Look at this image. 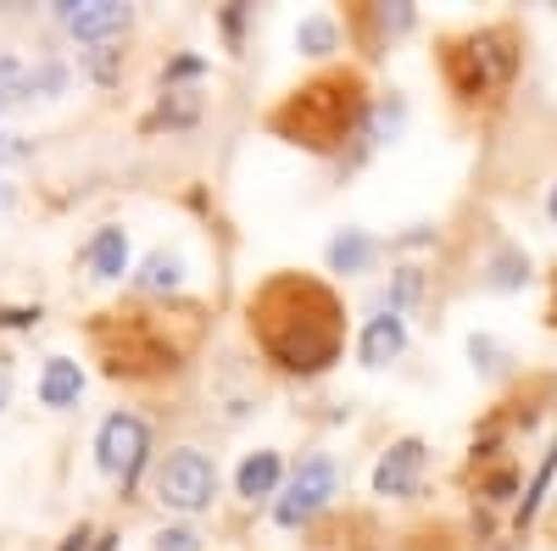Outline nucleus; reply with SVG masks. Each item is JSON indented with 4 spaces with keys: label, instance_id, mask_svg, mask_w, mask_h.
<instances>
[{
    "label": "nucleus",
    "instance_id": "nucleus-17",
    "mask_svg": "<svg viewBox=\"0 0 557 551\" xmlns=\"http://www.w3.org/2000/svg\"><path fill=\"white\" fill-rule=\"evenodd\" d=\"M469 351H474V362H480V367H496V362H491V356H496V346H491V340H480V335H474V340H469Z\"/></svg>",
    "mask_w": 557,
    "mask_h": 551
},
{
    "label": "nucleus",
    "instance_id": "nucleus-11",
    "mask_svg": "<svg viewBox=\"0 0 557 551\" xmlns=\"http://www.w3.org/2000/svg\"><path fill=\"white\" fill-rule=\"evenodd\" d=\"M235 485H240V496H268L273 485H278V456L273 451H257V456H246L240 463V474H235Z\"/></svg>",
    "mask_w": 557,
    "mask_h": 551
},
{
    "label": "nucleus",
    "instance_id": "nucleus-6",
    "mask_svg": "<svg viewBox=\"0 0 557 551\" xmlns=\"http://www.w3.org/2000/svg\"><path fill=\"white\" fill-rule=\"evenodd\" d=\"M62 17H67V28H73L84 45H101V39H112V34L128 28V7H123V0H89V7H62Z\"/></svg>",
    "mask_w": 557,
    "mask_h": 551
},
{
    "label": "nucleus",
    "instance_id": "nucleus-8",
    "mask_svg": "<svg viewBox=\"0 0 557 551\" xmlns=\"http://www.w3.org/2000/svg\"><path fill=\"white\" fill-rule=\"evenodd\" d=\"M401 346H407L401 317H396V312H385V317H374V324L362 329V340H357V356H362L368 367H385V362H396V356H401Z\"/></svg>",
    "mask_w": 557,
    "mask_h": 551
},
{
    "label": "nucleus",
    "instance_id": "nucleus-12",
    "mask_svg": "<svg viewBox=\"0 0 557 551\" xmlns=\"http://www.w3.org/2000/svg\"><path fill=\"white\" fill-rule=\"evenodd\" d=\"M368 256H374V240L357 235V228H346V235L330 246V267L335 273H357V267H368Z\"/></svg>",
    "mask_w": 557,
    "mask_h": 551
},
{
    "label": "nucleus",
    "instance_id": "nucleus-16",
    "mask_svg": "<svg viewBox=\"0 0 557 551\" xmlns=\"http://www.w3.org/2000/svg\"><path fill=\"white\" fill-rule=\"evenodd\" d=\"M157 551H196V535L190 529H162L157 535Z\"/></svg>",
    "mask_w": 557,
    "mask_h": 551
},
{
    "label": "nucleus",
    "instance_id": "nucleus-5",
    "mask_svg": "<svg viewBox=\"0 0 557 551\" xmlns=\"http://www.w3.org/2000/svg\"><path fill=\"white\" fill-rule=\"evenodd\" d=\"M335 479H341V474H335V463H330V456H312V463H301V468H296V479H290V496L273 508V518L285 524V529L307 524V518L323 508V501L335 496Z\"/></svg>",
    "mask_w": 557,
    "mask_h": 551
},
{
    "label": "nucleus",
    "instance_id": "nucleus-20",
    "mask_svg": "<svg viewBox=\"0 0 557 551\" xmlns=\"http://www.w3.org/2000/svg\"><path fill=\"white\" fill-rule=\"evenodd\" d=\"M12 206V190H7V184H0V212H7Z\"/></svg>",
    "mask_w": 557,
    "mask_h": 551
},
{
    "label": "nucleus",
    "instance_id": "nucleus-2",
    "mask_svg": "<svg viewBox=\"0 0 557 551\" xmlns=\"http://www.w3.org/2000/svg\"><path fill=\"white\" fill-rule=\"evenodd\" d=\"M351 123H357V78H341V73L296 89L290 107H278V117H273L278 134H290V140H301L312 151L341 146Z\"/></svg>",
    "mask_w": 557,
    "mask_h": 551
},
{
    "label": "nucleus",
    "instance_id": "nucleus-18",
    "mask_svg": "<svg viewBox=\"0 0 557 551\" xmlns=\"http://www.w3.org/2000/svg\"><path fill=\"white\" fill-rule=\"evenodd\" d=\"M12 401V385H7V374H0V406H7Z\"/></svg>",
    "mask_w": 557,
    "mask_h": 551
},
{
    "label": "nucleus",
    "instance_id": "nucleus-15",
    "mask_svg": "<svg viewBox=\"0 0 557 551\" xmlns=\"http://www.w3.org/2000/svg\"><path fill=\"white\" fill-rule=\"evenodd\" d=\"M524 273H530V262H524L519 251H502V256H496V273H491V285H496V290H519Z\"/></svg>",
    "mask_w": 557,
    "mask_h": 551
},
{
    "label": "nucleus",
    "instance_id": "nucleus-7",
    "mask_svg": "<svg viewBox=\"0 0 557 551\" xmlns=\"http://www.w3.org/2000/svg\"><path fill=\"white\" fill-rule=\"evenodd\" d=\"M418 468H424V446L401 440V446L385 451V463L374 468V490H380V496H407V490L418 485Z\"/></svg>",
    "mask_w": 557,
    "mask_h": 551
},
{
    "label": "nucleus",
    "instance_id": "nucleus-3",
    "mask_svg": "<svg viewBox=\"0 0 557 551\" xmlns=\"http://www.w3.org/2000/svg\"><path fill=\"white\" fill-rule=\"evenodd\" d=\"M212 490H218V474H212V463L201 451H173L162 463V474H157V496L178 513H201L212 501Z\"/></svg>",
    "mask_w": 557,
    "mask_h": 551
},
{
    "label": "nucleus",
    "instance_id": "nucleus-10",
    "mask_svg": "<svg viewBox=\"0 0 557 551\" xmlns=\"http://www.w3.org/2000/svg\"><path fill=\"white\" fill-rule=\"evenodd\" d=\"M89 267H96V279H123V267H128V235L123 228H101V235L89 240Z\"/></svg>",
    "mask_w": 557,
    "mask_h": 551
},
{
    "label": "nucleus",
    "instance_id": "nucleus-9",
    "mask_svg": "<svg viewBox=\"0 0 557 551\" xmlns=\"http://www.w3.org/2000/svg\"><path fill=\"white\" fill-rule=\"evenodd\" d=\"M78 390H84V374H78L73 356H51V362H45V374H39V401L45 406H73Z\"/></svg>",
    "mask_w": 557,
    "mask_h": 551
},
{
    "label": "nucleus",
    "instance_id": "nucleus-1",
    "mask_svg": "<svg viewBox=\"0 0 557 551\" xmlns=\"http://www.w3.org/2000/svg\"><path fill=\"white\" fill-rule=\"evenodd\" d=\"M251 329L273 362L312 374V367L335 362L341 351V306L312 279H273L251 301Z\"/></svg>",
    "mask_w": 557,
    "mask_h": 551
},
{
    "label": "nucleus",
    "instance_id": "nucleus-13",
    "mask_svg": "<svg viewBox=\"0 0 557 551\" xmlns=\"http://www.w3.org/2000/svg\"><path fill=\"white\" fill-rule=\"evenodd\" d=\"M178 273H184V262H178L173 251H151L146 267H139V285H146V290H173Z\"/></svg>",
    "mask_w": 557,
    "mask_h": 551
},
{
    "label": "nucleus",
    "instance_id": "nucleus-21",
    "mask_svg": "<svg viewBox=\"0 0 557 551\" xmlns=\"http://www.w3.org/2000/svg\"><path fill=\"white\" fill-rule=\"evenodd\" d=\"M96 551H112V540H101V546H96Z\"/></svg>",
    "mask_w": 557,
    "mask_h": 551
},
{
    "label": "nucleus",
    "instance_id": "nucleus-14",
    "mask_svg": "<svg viewBox=\"0 0 557 551\" xmlns=\"http://www.w3.org/2000/svg\"><path fill=\"white\" fill-rule=\"evenodd\" d=\"M296 45L307 57H323V51H335V23L330 17H307L301 28H296Z\"/></svg>",
    "mask_w": 557,
    "mask_h": 551
},
{
    "label": "nucleus",
    "instance_id": "nucleus-22",
    "mask_svg": "<svg viewBox=\"0 0 557 551\" xmlns=\"http://www.w3.org/2000/svg\"><path fill=\"white\" fill-rule=\"evenodd\" d=\"M0 156H7V146H0Z\"/></svg>",
    "mask_w": 557,
    "mask_h": 551
},
{
    "label": "nucleus",
    "instance_id": "nucleus-19",
    "mask_svg": "<svg viewBox=\"0 0 557 551\" xmlns=\"http://www.w3.org/2000/svg\"><path fill=\"white\" fill-rule=\"evenodd\" d=\"M546 212H552V223H557V184H552V196H546Z\"/></svg>",
    "mask_w": 557,
    "mask_h": 551
},
{
    "label": "nucleus",
    "instance_id": "nucleus-4",
    "mask_svg": "<svg viewBox=\"0 0 557 551\" xmlns=\"http://www.w3.org/2000/svg\"><path fill=\"white\" fill-rule=\"evenodd\" d=\"M146 446H151V435H146V424H139L134 412H112V418L101 424V435H96L101 468L112 479H123V485L139 474V463H146Z\"/></svg>",
    "mask_w": 557,
    "mask_h": 551
}]
</instances>
